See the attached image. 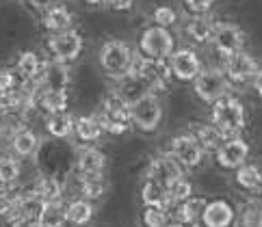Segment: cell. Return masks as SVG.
<instances>
[{"mask_svg": "<svg viewBox=\"0 0 262 227\" xmlns=\"http://www.w3.org/2000/svg\"><path fill=\"white\" fill-rule=\"evenodd\" d=\"M210 124L221 132L223 139H232V137H241L243 128L247 124V112L243 102L236 96H226L219 102L212 104L210 110Z\"/></svg>", "mask_w": 262, "mask_h": 227, "instance_id": "cell-1", "label": "cell"}, {"mask_svg": "<svg viewBox=\"0 0 262 227\" xmlns=\"http://www.w3.org/2000/svg\"><path fill=\"white\" fill-rule=\"evenodd\" d=\"M137 50H133L124 39H106L98 50V63L111 80L133 72Z\"/></svg>", "mask_w": 262, "mask_h": 227, "instance_id": "cell-2", "label": "cell"}, {"mask_svg": "<svg viewBox=\"0 0 262 227\" xmlns=\"http://www.w3.org/2000/svg\"><path fill=\"white\" fill-rule=\"evenodd\" d=\"M137 52L145 59L154 61H169V56L176 52V37L169 28L161 26H145L137 39Z\"/></svg>", "mask_w": 262, "mask_h": 227, "instance_id": "cell-3", "label": "cell"}, {"mask_svg": "<svg viewBox=\"0 0 262 227\" xmlns=\"http://www.w3.org/2000/svg\"><path fill=\"white\" fill-rule=\"evenodd\" d=\"M102 128L108 134H126L133 126V117H130V106L121 100L119 96H115L113 91H108L104 98H102L100 110L96 112Z\"/></svg>", "mask_w": 262, "mask_h": 227, "instance_id": "cell-4", "label": "cell"}, {"mask_svg": "<svg viewBox=\"0 0 262 227\" xmlns=\"http://www.w3.org/2000/svg\"><path fill=\"white\" fill-rule=\"evenodd\" d=\"M232 84L221 67H204V72L193 80V93L206 104H214L230 96Z\"/></svg>", "mask_w": 262, "mask_h": 227, "instance_id": "cell-5", "label": "cell"}, {"mask_svg": "<svg viewBox=\"0 0 262 227\" xmlns=\"http://www.w3.org/2000/svg\"><path fill=\"white\" fill-rule=\"evenodd\" d=\"M46 48H48V52L54 61L70 65L72 61H76L82 54V50H85V37H82L80 31H76V28H70V31L48 35Z\"/></svg>", "mask_w": 262, "mask_h": 227, "instance_id": "cell-6", "label": "cell"}, {"mask_svg": "<svg viewBox=\"0 0 262 227\" xmlns=\"http://www.w3.org/2000/svg\"><path fill=\"white\" fill-rule=\"evenodd\" d=\"M245 31L236 24V22H228V20H219L217 28H214V35H212V50L221 56V61L230 59L232 54L243 52L245 48Z\"/></svg>", "mask_w": 262, "mask_h": 227, "instance_id": "cell-7", "label": "cell"}, {"mask_svg": "<svg viewBox=\"0 0 262 227\" xmlns=\"http://www.w3.org/2000/svg\"><path fill=\"white\" fill-rule=\"evenodd\" d=\"M133 74H137L139 78H143L152 93H161L169 89V82H171V70H169V63L167 61H154V59H145L137 52L135 56V65H133Z\"/></svg>", "mask_w": 262, "mask_h": 227, "instance_id": "cell-8", "label": "cell"}, {"mask_svg": "<svg viewBox=\"0 0 262 227\" xmlns=\"http://www.w3.org/2000/svg\"><path fill=\"white\" fill-rule=\"evenodd\" d=\"M169 154L178 160L184 171L186 169H198L204 158H206V151L202 149V145L198 143L191 132H182V134H176L171 141H169Z\"/></svg>", "mask_w": 262, "mask_h": 227, "instance_id": "cell-9", "label": "cell"}, {"mask_svg": "<svg viewBox=\"0 0 262 227\" xmlns=\"http://www.w3.org/2000/svg\"><path fill=\"white\" fill-rule=\"evenodd\" d=\"M130 117H133V126L141 132H154L158 130L163 121V102L158 100L156 93L139 100L130 106Z\"/></svg>", "mask_w": 262, "mask_h": 227, "instance_id": "cell-10", "label": "cell"}, {"mask_svg": "<svg viewBox=\"0 0 262 227\" xmlns=\"http://www.w3.org/2000/svg\"><path fill=\"white\" fill-rule=\"evenodd\" d=\"M169 70L171 76L180 82H193L204 72L202 56L193 48H176V52L169 56Z\"/></svg>", "mask_w": 262, "mask_h": 227, "instance_id": "cell-11", "label": "cell"}, {"mask_svg": "<svg viewBox=\"0 0 262 227\" xmlns=\"http://www.w3.org/2000/svg\"><path fill=\"white\" fill-rule=\"evenodd\" d=\"M223 72H226L230 84H245V82H251L254 76L260 72V65H258V59L254 54L249 52H236L232 54L230 59L223 61Z\"/></svg>", "mask_w": 262, "mask_h": 227, "instance_id": "cell-12", "label": "cell"}, {"mask_svg": "<svg viewBox=\"0 0 262 227\" xmlns=\"http://www.w3.org/2000/svg\"><path fill=\"white\" fill-rule=\"evenodd\" d=\"M249 158V143L241 137H232L226 139L221 143V147L214 151V163L226 171H236Z\"/></svg>", "mask_w": 262, "mask_h": 227, "instance_id": "cell-13", "label": "cell"}, {"mask_svg": "<svg viewBox=\"0 0 262 227\" xmlns=\"http://www.w3.org/2000/svg\"><path fill=\"white\" fill-rule=\"evenodd\" d=\"M184 175V169L178 165V160L167 151V154H161L149 160V165L145 169V179L163 186H169L171 182H176L178 177Z\"/></svg>", "mask_w": 262, "mask_h": 227, "instance_id": "cell-14", "label": "cell"}, {"mask_svg": "<svg viewBox=\"0 0 262 227\" xmlns=\"http://www.w3.org/2000/svg\"><path fill=\"white\" fill-rule=\"evenodd\" d=\"M39 87L46 91H68L70 82H72V70L68 63H61V61H46L43 63V70L39 76Z\"/></svg>", "mask_w": 262, "mask_h": 227, "instance_id": "cell-15", "label": "cell"}, {"mask_svg": "<svg viewBox=\"0 0 262 227\" xmlns=\"http://www.w3.org/2000/svg\"><path fill=\"white\" fill-rule=\"evenodd\" d=\"M115 82V87L111 89L115 93V96H119L121 100H124L128 106H133V104H137L139 100H143L147 96H152V89H149V84L143 80V78H139L137 74H126V76H121V78L113 80Z\"/></svg>", "mask_w": 262, "mask_h": 227, "instance_id": "cell-16", "label": "cell"}, {"mask_svg": "<svg viewBox=\"0 0 262 227\" xmlns=\"http://www.w3.org/2000/svg\"><path fill=\"white\" fill-rule=\"evenodd\" d=\"M236 221V210L234 206L226 199H212L206 203L204 214H202V225L204 227H232Z\"/></svg>", "mask_w": 262, "mask_h": 227, "instance_id": "cell-17", "label": "cell"}, {"mask_svg": "<svg viewBox=\"0 0 262 227\" xmlns=\"http://www.w3.org/2000/svg\"><path fill=\"white\" fill-rule=\"evenodd\" d=\"M104 167H106V156L104 151L87 145L78 149L76 154V175L87 177V175H104Z\"/></svg>", "mask_w": 262, "mask_h": 227, "instance_id": "cell-18", "label": "cell"}, {"mask_svg": "<svg viewBox=\"0 0 262 227\" xmlns=\"http://www.w3.org/2000/svg\"><path fill=\"white\" fill-rule=\"evenodd\" d=\"M39 145H41V139L31 126L17 130L15 134L9 137V149H11V154L15 158H33Z\"/></svg>", "mask_w": 262, "mask_h": 227, "instance_id": "cell-19", "label": "cell"}, {"mask_svg": "<svg viewBox=\"0 0 262 227\" xmlns=\"http://www.w3.org/2000/svg\"><path fill=\"white\" fill-rule=\"evenodd\" d=\"M214 28H217V20H212L210 15H189V20L184 24V35L193 43L208 46L212 41Z\"/></svg>", "mask_w": 262, "mask_h": 227, "instance_id": "cell-20", "label": "cell"}, {"mask_svg": "<svg viewBox=\"0 0 262 227\" xmlns=\"http://www.w3.org/2000/svg\"><path fill=\"white\" fill-rule=\"evenodd\" d=\"M31 193L37 195L43 203H52V201H63V193H65V184L63 179L52 175V173H41L35 179V184L31 186Z\"/></svg>", "mask_w": 262, "mask_h": 227, "instance_id": "cell-21", "label": "cell"}, {"mask_svg": "<svg viewBox=\"0 0 262 227\" xmlns=\"http://www.w3.org/2000/svg\"><path fill=\"white\" fill-rule=\"evenodd\" d=\"M43 59L35 50H22L15 59V74L20 82H37L43 70Z\"/></svg>", "mask_w": 262, "mask_h": 227, "instance_id": "cell-22", "label": "cell"}, {"mask_svg": "<svg viewBox=\"0 0 262 227\" xmlns=\"http://www.w3.org/2000/svg\"><path fill=\"white\" fill-rule=\"evenodd\" d=\"M72 24H74V13L70 11V7H65V5H52L48 11L41 15V26L50 35L70 31Z\"/></svg>", "mask_w": 262, "mask_h": 227, "instance_id": "cell-23", "label": "cell"}, {"mask_svg": "<svg viewBox=\"0 0 262 227\" xmlns=\"http://www.w3.org/2000/svg\"><path fill=\"white\" fill-rule=\"evenodd\" d=\"M204 197H191L182 203H178L173 210H171V219L176 223H182V225H195V223H202V214H204V208H206Z\"/></svg>", "mask_w": 262, "mask_h": 227, "instance_id": "cell-24", "label": "cell"}, {"mask_svg": "<svg viewBox=\"0 0 262 227\" xmlns=\"http://www.w3.org/2000/svg\"><path fill=\"white\" fill-rule=\"evenodd\" d=\"M104 134V128H102L98 115H80L74 121V137H76L80 143H87V145H93L98 143Z\"/></svg>", "mask_w": 262, "mask_h": 227, "instance_id": "cell-25", "label": "cell"}, {"mask_svg": "<svg viewBox=\"0 0 262 227\" xmlns=\"http://www.w3.org/2000/svg\"><path fill=\"white\" fill-rule=\"evenodd\" d=\"M35 108L46 112V115L65 112L68 110V91H46L39 87L35 96Z\"/></svg>", "mask_w": 262, "mask_h": 227, "instance_id": "cell-26", "label": "cell"}, {"mask_svg": "<svg viewBox=\"0 0 262 227\" xmlns=\"http://www.w3.org/2000/svg\"><path fill=\"white\" fill-rule=\"evenodd\" d=\"M141 201L145 208H163V210H169V212L173 210L169 193H167V186L149 182V179H145L143 186H141Z\"/></svg>", "mask_w": 262, "mask_h": 227, "instance_id": "cell-27", "label": "cell"}, {"mask_svg": "<svg viewBox=\"0 0 262 227\" xmlns=\"http://www.w3.org/2000/svg\"><path fill=\"white\" fill-rule=\"evenodd\" d=\"M65 212H68V225L72 227H82L87 225L93 214H96V208H93V201L82 199V197H76L70 203H65Z\"/></svg>", "mask_w": 262, "mask_h": 227, "instance_id": "cell-28", "label": "cell"}, {"mask_svg": "<svg viewBox=\"0 0 262 227\" xmlns=\"http://www.w3.org/2000/svg\"><path fill=\"white\" fill-rule=\"evenodd\" d=\"M74 121L76 117L70 115L68 110L65 112H54V115L46 117V132L52 137V139H70L74 134Z\"/></svg>", "mask_w": 262, "mask_h": 227, "instance_id": "cell-29", "label": "cell"}, {"mask_svg": "<svg viewBox=\"0 0 262 227\" xmlns=\"http://www.w3.org/2000/svg\"><path fill=\"white\" fill-rule=\"evenodd\" d=\"M191 134L198 139V143L202 145V149L206 151V154H208V151H217L219 147H221V143L226 139L221 137V132L214 128L212 124H193L191 126Z\"/></svg>", "mask_w": 262, "mask_h": 227, "instance_id": "cell-30", "label": "cell"}, {"mask_svg": "<svg viewBox=\"0 0 262 227\" xmlns=\"http://www.w3.org/2000/svg\"><path fill=\"white\" fill-rule=\"evenodd\" d=\"M22 177V163L15 158L11 151L9 154H0V186L15 188Z\"/></svg>", "mask_w": 262, "mask_h": 227, "instance_id": "cell-31", "label": "cell"}, {"mask_svg": "<svg viewBox=\"0 0 262 227\" xmlns=\"http://www.w3.org/2000/svg\"><path fill=\"white\" fill-rule=\"evenodd\" d=\"M236 184L247 193H254L262 188V167L256 163H245L236 169Z\"/></svg>", "mask_w": 262, "mask_h": 227, "instance_id": "cell-32", "label": "cell"}, {"mask_svg": "<svg viewBox=\"0 0 262 227\" xmlns=\"http://www.w3.org/2000/svg\"><path fill=\"white\" fill-rule=\"evenodd\" d=\"M78 188H80V197L82 199H89V201H98L104 197L108 182L104 179V175H87V177H80L78 175Z\"/></svg>", "mask_w": 262, "mask_h": 227, "instance_id": "cell-33", "label": "cell"}, {"mask_svg": "<svg viewBox=\"0 0 262 227\" xmlns=\"http://www.w3.org/2000/svg\"><path fill=\"white\" fill-rule=\"evenodd\" d=\"M68 225V212H65L63 201L43 203V210L39 214V227H65Z\"/></svg>", "mask_w": 262, "mask_h": 227, "instance_id": "cell-34", "label": "cell"}, {"mask_svg": "<svg viewBox=\"0 0 262 227\" xmlns=\"http://www.w3.org/2000/svg\"><path fill=\"white\" fill-rule=\"evenodd\" d=\"M236 221H238V227H262V208H258L256 203H251L247 199L236 212Z\"/></svg>", "mask_w": 262, "mask_h": 227, "instance_id": "cell-35", "label": "cell"}, {"mask_svg": "<svg viewBox=\"0 0 262 227\" xmlns=\"http://www.w3.org/2000/svg\"><path fill=\"white\" fill-rule=\"evenodd\" d=\"M152 22H154V26L169 28L171 31V26L180 22V13H178L176 7H171V5H158L152 11Z\"/></svg>", "mask_w": 262, "mask_h": 227, "instance_id": "cell-36", "label": "cell"}, {"mask_svg": "<svg viewBox=\"0 0 262 227\" xmlns=\"http://www.w3.org/2000/svg\"><path fill=\"white\" fill-rule=\"evenodd\" d=\"M167 193H169L171 206L176 208L178 203H182V201H186V199H191L193 197V184L182 175V177H178L176 182H171L169 186H167Z\"/></svg>", "mask_w": 262, "mask_h": 227, "instance_id": "cell-37", "label": "cell"}, {"mask_svg": "<svg viewBox=\"0 0 262 227\" xmlns=\"http://www.w3.org/2000/svg\"><path fill=\"white\" fill-rule=\"evenodd\" d=\"M173 219L169 210H163V208H143L141 214V223L143 227H167Z\"/></svg>", "mask_w": 262, "mask_h": 227, "instance_id": "cell-38", "label": "cell"}, {"mask_svg": "<svg viewBox=\"0 0 262 227\" xmlns=\"http://www.w3.org/2000/svg\"><path fill=\"white\" fill-rule=\"evenodd\" d=\"M17 87H20V78H17L15 70H11V67H0V96H5V93H11Z\"/></svg>", "mask_w": 262, "mask_h": 227, "instance_id": "cell-39", "label": "cell"}, {"mask_svg": "<svg viewBox=\"0 0 262 227\" xmlns=\"http://www.w3.org/2000/svg\"><path fill=\"white\" fill-rule=\"evenodd\" d=\"M217 0H182L189 15H208Z\"/></svg>", "mask_w": 262, "mask_h": 227, "instance_id": "cell-40", "label": "cell"}, {"mask_svg": "<svg viewBox=\"0 0 262 227\" xmlns=\"http://www.w3.org/2000/svg\"><path fill=\"white\" fill-rule=\"evenodd\" d=\"M137 0H104V7L108 11H115V13H124V11H130L135 7Z\"/></svg>", "mask_w": 262, "mask_h": 227, "instance_id": "cell-41", "label": "cell"}, {"mask_svg": "<svg viewBox=\"0 0 262 227\" xmlns=\"http://www.w3.org/2000/svg\"><path fill=\"white\" fill-rule=\"evenodd\" d=\"M26 3H29V7L33 9V11L39 13V15H43L52 5H57L54 0H26Z\"/></svg>", "mask_w": 262, "mask_h": 227, "instance_id": "cell-42", "label": "cell"}, {"mask_svg": "<svg viewBox=\"0 0 262 227\" xmlns=\"http://www.w3.org/2000/svg\"><path fill=\"white\" fill-rule=\"evenodd\" d=\"M9 227H39V221H29V219H11Z\"/></svg>", "mask_w": 262, "mask_h": 227, "instance_id": "cell-43", "label": "cell"}, {"mask_svg": "<svg viewBox=\"0 0 262 227\" xmlns=\"http://www.w3.org/2000/svg\"><path fill=\"white\" fill-rule=\"evenodd\" d=\"M251 87H254V91L262 98V67H260V72L254 76V80H251Z\"/></svg>", "mask_w": 262, "mask_h": 227, "instance_id": "cell-44", "label": "cell"}, {"mask_svg": "<svg viewBox=\"0 0 262 227\" xmlns=\"http://www.w3.org/2000/svg\"><path fill=\"white\" fill-rule=\"evenodd\" d=\"M249 201H251V203H256L258 208H262V188H260V191L249 193Z\"/></svg>", "mask_w": 262, "mask_h": 227, "instance_id": "cell-45", "label": "cell"}, {"mask_svg": "<svg viewBox=\"0 0 262 227\" xmlns=\"http://www.w3.org/2000/svg\"><path fill=\"white\" fill-rule=\"evenodd\" d=\"M85 5H89V7H100V5H104V0H85Z\"/></svg>", "mask_w": 262, "mask_h": 227, "instance_id": "cell-46", "label": "cell"}, {"mask_svg": "<svg viewBox=\"0 0 262 227\" xmlns=\"http://www.w3.org/2000/svg\"><path fill=\"white\" fill-rule=\"evenodd\" d=\"M167 227H186V225H182V223H176V221H171V223L167 225Z\"/></svg>", "mask_w": 262, "mask_h": 227, "instance_id": "cell-47", "label": "cell"}, {"mask_svg": "<svg viewBox=\"0 0 262 227\" xmlns=\"http://www.w3.org/2000/svg\"><path fill=\"white\" fill-rule=\"evenodd\" d=\"M0 137H3V126H0Z\"/></svg>", "mask_w": 262, "mask_h": 227, "instance_id": "cell-48", "label": "cell"}]
</instances>
